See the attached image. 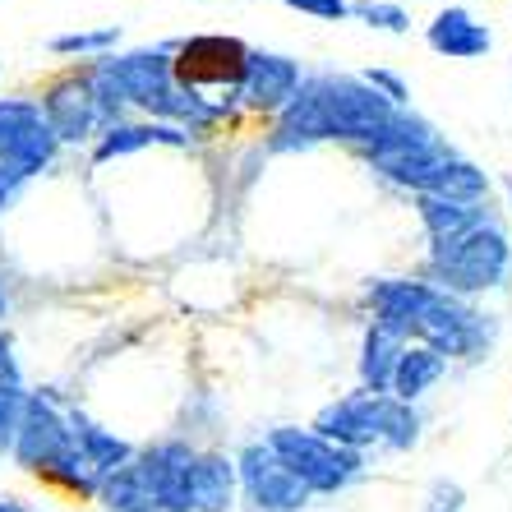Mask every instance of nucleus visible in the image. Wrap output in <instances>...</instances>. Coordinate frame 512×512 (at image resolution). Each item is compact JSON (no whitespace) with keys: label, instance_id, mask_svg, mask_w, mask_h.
Wrapping results in <instances>:
<instances>
[{"label":"nucleus","instance_id":"1","mask_svg":"<svg viewBox=\"0 0 512 512\" xmlns=\"http://www.w3.org/2000/svg\"><path fill=\"white\" fill-rule=\"evenodd\" d=\"M453 157L457 153L443 143V134L434 130L425 116H416V111H397V116L383 125L379 139L370 143L374 171H383L388 180L411 185V190H420V194L434 185V176H439Z\"/></svg>","mask_w":512,"mask_h":512},{"label":"nucleus","instance_id":"2","mask_svg":"<svg viewBox=\"0 0 512 512\" xmlns=\"http://www.w3.org/2000/svg\"><path fill=\"white\" fill-rule=\"evenodd\" d=\"M263 443L273 448V457L300 480V485L314 494H342L365 476V453H351V448H337V443L319 439L314 429L300 425H277L263 434Z\"/></svg>","mask_w":512,"mask_h":512},{"label":"nucleus","instance_id":"3","mask_svg":"<svg viewBox=\"0 0 512 512\" xmlns=\"http://www.w3.org/2000/svg\"><path fill=\"white\" fill-rule=\"evenodd\" d=\"M429 263H434V273L443 277L448 291L476 296V291H494V286H503V277H508V268H512V245H508V236H503L499 222L485 217V222H476V227L462 231L457 240L434 245Z\"/></svg>","mask_w":512,"mask_h":512},{"label":"nucleus","instance_id":"4","mask_svg":"<svg viewBox=\"0 0 512 512\" xmlns=\"http://www.w3.org/2000/svg\"><path fill=\"white\" fill-rule=\"evenodd\" d=\"M88 93L102 107V116L120 107H143L153 102L157 93H167L176 84V60L171 51H130V56H97L93 70L84 74Z\"/></svg>","mask_w":512,"mask_h":512},{"label":"nucleus","instance_id":"5","mask_svg":"<svg viewBox=\"0 0 512 512\" xmlns=\"http://www.w3.org/2000/svg\"><path fill=\"white\" fill-rule=\"evenodd\" d=\"M314 88H319L323 120H328L333 139L374 143L383 134V125L397 116L393 102H383L365 79H351V74H323V79H314Z\"/></svg>","mask_w":512,"mask_h":512},{"label":"nucleus","instance_id":"6","mask_svg":"<svg viewBox=\"0 0 512 512\" xmlns=\"http://www.w3.org/2000/svg\"><path fill=\"white\" fill-rule=\"evenodd\" d=\"M231 462H236L240 480V503L250 512H300L310 503V489L277 462L263 439H250Z\"/></svg>","mask_w":512,"mask_h":512},{"label":"nucleus","instance_id":"7","mask_svg":"<svg viewBox=\"0 0 512 512\" xmlns=\"http://www.w3.org/2000/svg\"><path fill=\"white\" fill-rule=\"evenodd\" d=\"M411 337H420V346H429V351H439L443 360L453 356H480L489 346V337H494V328L485 323V314H476L471 305H462V300L453 296V291H443L429 300V310L416 319V328H411Z\"/></svg>","mask_w":512,"mask_h":512},{"label":"nucleus","instance_id":"8","mask_svg":"<svg viewBox=\"0 0 512 512\" xmlns=\"http://www.w3.org/2000/svg\"><path fill=\"white\" fill-rule=\"evenodd\" d=\"M56 130L47 125V111L33 97H5L0 102V167H14L37 176L56 157Z\"/></svg>","mask_w":512,"mask_h":512},{"label":"nucleus","instance_id":"9","mask_svg":"<svg viewBox=\"0 0 512 512\" xmlns=\"http://www.w3.org/2000/svg\"><path fill=\"white\" fill-rule=\"evenodd\" d=\"M383 406H388V393H346L337 402L319 406V416L310 420V429L319 439L337 443V448H351V453H365L379 443L383 429Z\"/></svg>","mask_w":512,"mask_h":512},{"label":"nucleus","instance_id":"10","mask_svg":"<svg viewBox=\"0 0 512 512\" xmlns=\"http://www.w3.org/2000/svg\"><path fill=\"white\" fill-rule=\"evenodd\" d=\"M70 443V425H65V411L51 393H28V406H24V420H19V434H14V448L10 457L24 471H47L51 457Z\"/></svg>","mask_w":512,"mask_h":512},{"label":"nucleus","instance_id":"11","mask_svg":"<svg viewBox=\"0 0 512 512\" xmlns=\"http://www.w3.org/2000/svg\"><path fill=\"white\" fill-rule=\"evenodd\" d=\"M240 70H245V47L231 37H194L180 47L176 60V84L203 97V88H240Z\"/></svg>","mask_w":512,"mask_h":512},{"label":"nucleus","instance_id":"12","mask_svg":"<svg viewBox=\"0 0 512 512\" xmlns=\"http://www.w3.org/2000/svg\"><path fill=\"white\" fill-rule=\"evenodd\" d=\"M194 448L185 439H157L148 443V448H139L134 453V471H139V480L148 489H153V499L162 512H185L180 508V494H185V476H190L194 466Z\"/></svg>","mask_w":512,"mask_h":512},{"label":"nucleus","instance_id":"13","mask_svg":"<svg viewBox=\"0 0 512 512\" xmlns=\"http://www.w3.org/2000/svg\"><path fill=\"white\" fill-rule=\"evenodd\" d=\"M300 65L277 51H245V70H240L236 97H245L254 111H282L300 93Z\"/></svg>","mask_w":512,"mask_h":512},{"label":"nucleus","instance_id":"14","mask_svg":"<svg viewBox=\"0 0 512 512\" xmlns=\"http://www.w3.org/2000/svg\"><path fill=\"white\" fill-rule=\"evenodd\" d=\"M240 499V480H236V462L227 453H199L185 476V494L180 508L185 512H231Z\"/></svg>","mask_w":512,"mask_h":512},{"label":"nucleus","instance_id":"15","mask_svg":"<svg viewBox=\"0 0 512 512\" xmlns=\"http://www.w3.org/2000/svg\"><path fill=\"white\" fill-rule=\"evenodd\" d=\"M406 346H411V328H402L393 319H374L365 328V346H360V388L365 393H388Z\"/></svg>","mask_w":512,"mask_h":512},{"label":"nucleus","instance_id":"16","mask_svg":"<svg viewBox=\"0 0 512 512\" xmlns=\"http://www.w3.org/2000/svg\"><path fill=\"white\" fill-rule=\"evenodd\" d=\"M42 111H47V125L56 130V139H70V143L88 139L93 125L102 120V107H97L93 93H88V79H60L47 93Z\"/></svg>","mask_w":512,"mask_h":512},{"label":"nucleus","instance_id":"17","mask_svg":"<svg viewBox=\"0 0 512 512\" xmlns=\"http://www.w3.org/2000/svg\"><path fill=\"white\" fill-rule=\"evenodd\" d=\"M425 42L439 51V56H448V60H476V56H485V51L494 47V33H489V28L480 24L471 10L448 5V10L434 14V24H429Z\"/></svg>","mask_w":512,"mask_h":512},{"label":"nucleus","instance_id":"18","mask_svg":"<svg viewBox=\"0 0 512 512\" xmlns=\"http://www.w3.org/2000/svg\"><path fill=\"white\" fill-rule=\"evenodd\" d=\"M65 425H70V443L79 448V453L93 462V471L102 480L116 476L120 466H130L134 462V448L120 434H111V429H102L97 420H88L84 411H65Z\"/></svg>","mask_w":512,"mask_h":512},{"label":"nucleus","instance_id":"19","mask_svg":"<svg viewBox=\"0 0 512 512\" xmlns=\"http://www.w3.org/2000/svg\"><path fill=\"white\" fill-rule=\"evenodd\" d=\"M190 148V130H180V125H157V120H148V125H107V134L97 139L93 157L97 162H111V157H125V153H139V148Z\"/></svg>","mask_w":512,"mask_h":512},{"label":"nucleus","instance_id":"20","mask_svg":"<svg viewBox=\"0 0 512 512\" xmlns=\"http://www.w3.org/2000/svg\"><path fill=\"white\" fill-rule=\"evenodd\" d=\"M323 139H333V134H328V120H323L319 88H314V79H310V84H300V93L282 107L277 148H305V143H323Z\"/></svg>","mask_w":512,"mask_h":512},{"label":"nucleus","instance_id":"21","mask_svg":"<svg viewBox=\"0 0 512 512\" xmlns=\"http://www.w3.org/2000/svg\"><path fill=\"white\" fill-rule=\"evenodd\" d=\"M443 374H448V360H443L439 351H429V346H406L402 360H397V370H393V383H388V397L416 406Z\"/></svg>","mask_w":512,"mask_h":512},{"label":"nucleus","instance_id":"22","mask_svg":"<svg viewBox=\"0 0 512 512\" xmlns=\"http://www.w3.org/2000/svg\"><path fill=\"white\" fill-rule=\"evenodd\" d=\"M370 296H374L379 319H393V323H402V328H416V319L429 310V300L439 296V286L406 282V277H388V282L374 286Z\"/></svg>","mask_w":512,"mask_h":512},{"label":"nucleus","instance_id":"23","mask_svg":"<svg viewBox=\"0 0 512 512\" xmlns=\"http://www.w3.org/2000/svg\"><path fill=\"white\" fill-rule=\"evenodd\" d=\"M485 203H457V199H439V194H420V222H425L429 240H457L462 231H471L476 222H485Z\"/></svg>","mask_w":512,"mask_h":512},{"label":"nucleus","instance_id":"24","mask_svg":"<svg viewBox=\"0 0 512 512\" xmlns=\"http://www.w3.org/2000/svg\"><path fill=\"white\" fill-rule=\"evenodd\" d=\"M97 503L107 512H162L153 499V489L143 485L134 466H120L116 476L102 480V485H97Z\"/></svg>","mask_w":512,"mask_h":512},{"label":"nucleus","instance_id":"25","mask_svg":"<svg viewBox=\"0 0 512 512\" xmlns=\"http://www.w3.org/2000/svg\"><path fill=\"white\" fill-rule=\"evenodd\" d=\"M425 194H439V199H457V203H485L489 199V176L476 167V162H466V157H453L448 167L434 176Z\"/></svg>","mask_w":512,"mask_h":512},{"label":"nucleus","instance_id":"26","mask_svg":"<svg viewBox=\"0 0 512 512\" xmlns=\"http://www.w3.org/2000/svg\"><path fill=\"white\" fill-rule=\"evenodd\" d=\"M47 480H56L60 489H70V494H97V485H102V476L93 471V462H88L74 443H65L56 457H51V466L42 471Z\"/></svg>","mask_w":512,"mask_h":512},{"label":"nucleus","instance_id":"27","mask_svg":"<svg viewBox=\"0 0 512 512\" xmlns=\"http://www.w3.org/2000/svg\"><path fill=\"white\" fill-rule=\"evenodd\" d=\"M420 443V411L406 402H393L388 397V406H383V429H379V448H388V453H411Z\"/></svg>","mask_w":512,"mask_h":512},{"label":"nucleus","instance_id":"28","mask_svg":"<svg viewBox=\"0 0 512 512\" xmlns=\"http://www.w3.org/2000/svg\"><path fill=\"white\" fill-rule=\"evenodd\" d=\"M116 42H120V28L107 24V28H79V33L51 37V51L56 56H107Z\"/></svg>","mask_w":512,"mask_h":512},{"label":"nucleus","instance_id":"29","mask_svg":"<svg viewBox=\"0 0 512 512\" xmlns=\"http://www.w3.org/2000/svg\"><path fill=\"white\" fill-rule=\"evenodd\" d=\"M24 406H28L24 383H0V457H10L19 420H24Z\"/></svg>","mask_w":512,"mask_h":512},{"label":"nucleus","instance_id":"30","mask_svg":"<svg viewBox=\"0 0 512 512\" xmlns=\"http://www.w3.org/2000/svg\"><path fill=\"white\" fill-rule=\"evenodd\" d=\"M351 14H356L360 24L383 28V33H406V28H411V14H406L402 5H388V0H356Z\"/></svg>","mask_w":512,"mask_h":512},{"label":"nucleus","instance_id":"31","mask_svg":"<svg viewBox=\"0 0 512 512\" xmlns=\"http://www.w3.org/2000/svg\"><path fill=\"white\" fill-rule=\"evenodd\" d=\"M462 508H466V489L457 485V480H448V476H434V480H429L420 512H462Z\"/></svg>","mask_w":512,"mask_h":512},{"label":"nucleus","instance_id":"32","mask_svg":"<svg viewBox=\"0 0 512 512\" xmlns=\"http://www.w3.org/2000/svg\"><path fill=\"white\" fill-rule=\"evenodd\" d=\"M360 79H365V84H370L374 93L383 97V102H393L397 111H402V107H406V97H411V88H406V79H397L393 70H365V74H360Z\"/></svg>","mask_w":512,"mask_h":512},{"label":"nucleus","instance_id":"33","mask_svg":"<svg viewBox=\"0 0 512 512\" xmlns=\"http://www.w3.org/2000/svg\"><path fill=\"white\" fill-rule=\"evenodd\" d=\"M300 14H314V19H346L351 14V0H282Z\"/></svg>","mask_w":512,"mask_h":512},{"label":"nucleus","instance_id":"34","mask_svg":"<svg viewBox=\"0 0 512 512\" xmlns=\"http://www.w3.org/2000/svg\"><path fill=\"white\" fill-rule=\"evenodd\" d=\"M24 171H14V167H0V213H5V208H10L14 203V194L24 190Z\"/></svg>","mask_w":512,"mask_h":512},{"label":"nucleus","instance_id":"35","mask_svg":"<svg viewBox=\"0 0 512 512\" xmlns=\"http://www.w3.org/2000/svg\"><path fill=\"white\" fill-rule=\"evenodd\" d=\"M0 383H19V370H14V356H10V337H0Z\"/></svg>","mask_w":512,"mask_h":512},{"label":"nucleus","instance_id":"36","mask_svg":"<svg viewBox=\"0 0 512 512\" xmlns=\"http://www.w3.org/2000/svg\"><path fill=\"white\" fill-rule=\"evenodd\" d=\"M0 512H33L24 499H14V494H0Z\"/></svg>","mask_w":512,"mask_h":512},{"label":"nucleus","instance_id":"37","mask_svg":"<svg viewBox=\"0 0 512 512\" xmlns=\"http://www.w3.org/2000/svg\"><path fill=\"white\" fill-rule=\"evenodd\" d=\"M503 190H508V199H512V176H508V180H503Z\"/></svg>","mask_w":512,"mask_h":512},{"label":"nucleus","instance_id":"38","mask_svg":"<svg viewBox=\"0 0 512 512\" xmlns=\"http://www.w3.org/2000/svg\"><path fill=\"white\" fill-rule=\"evenodd\" d=\"M0 319H5V291H0Z\"/></svg>","mask_w":512,"mask_h":512}]
</instances>
